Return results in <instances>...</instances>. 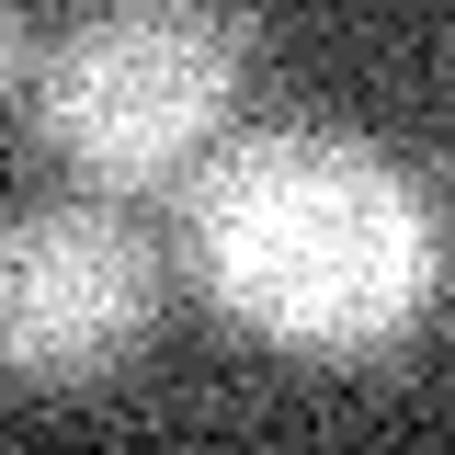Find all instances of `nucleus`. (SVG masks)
Instances as JSON below:
<instances>
[{"label": "nucleus", "instance_id": "3", "mask_svg": "<svg viewBox=\"0 0 455 455\" xmlns=\"http://www.w3.org/2000/svg\"><path fill=\"white\" fill-rule=\"evenodd\" d=\"M160 331V251L103 194H57L0 217V376L12 387H103Z\"/></svg>", "mask_w": 455, "mask_h": 455}, {"label": "nucleus", "instance_id": "4", "mask_svg": "<svg viewBox=\"0 0 455 455\" xmlns=\"http://www.w3.org/2000/svg\"><path fill=\"white\" fill-rule=\"evenodd\" d=\"M35 80V35H23V0H0V103Z\"/></svg>", "mask_w": 455, "mask_h": 455}, {"label": "nucleus", "instance_id": "1", "mask_svg": "<svg viewBox=\"0 0 455 455\" xmlns=\"http://www.w3.org/2000/svg\"><path fill=\"white\" fill-rule=\"evenodd\" d=\"M182 274L274 353L364 364L433 319L444 239L421 182L353 125H251L182 182Z\"/></svg>", "mask_w": 455, "mask_h": 455}, {"label": "nucleus", "instance_id": "2", "mask_svg": "<svg viewBox=\"0 0 455 455\" xmlns=\"http://www.w3.org/2000/svg\"><path fill=\"white\" fill-rule=\"evenodd\" d=\"M239 80V0H80L35 68V125L80 182H171L228 137Z\"/></svg>", "mask_w": 455, "mask_h": 455}]
</instances>
